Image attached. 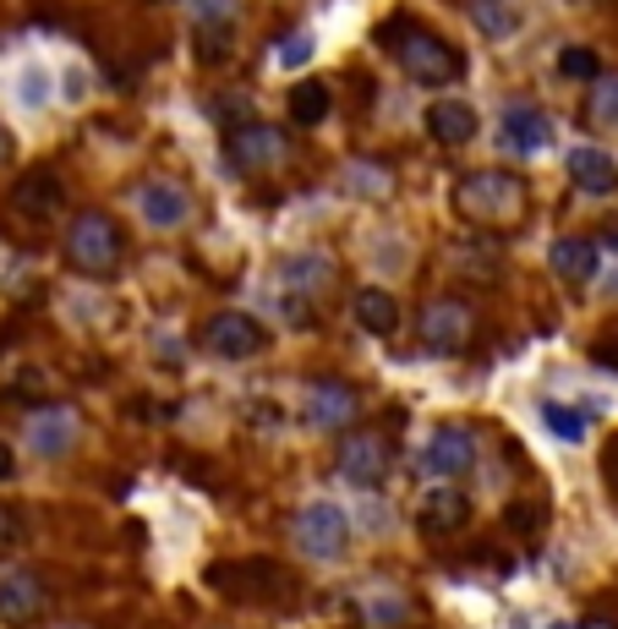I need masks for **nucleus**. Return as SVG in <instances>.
Masks as SVG:
<instances>
[{"label": "nucleus", "mask_w": 618, "mask_h": 629, "mask_svg": "<svg viewBox=\"0 0 618 629\" xmlns=\"http://www.w3.org/2000/svg\"><path fill=\"white\" fill-rule=\"evenodd\" d=\"M11 154H17V142H11V131L0 126V165H11Z\"/></svg>", "instance_id": "nucleus-36"}, {"label": "nucleus", "mask_w": 618, "mask_h": 629, "mask_svg": "<svg viewBox=\"0 0 618 629\" xmlns=\"http://www.w3.org/2000/svg\"><path fill=\"white\" fill-rule=\"evenodd\" d=\"M17 476V454H11V443H0V482H11Z\"/></svg>", "instance_id": "nucleus-34"}, {"label": "nucleus", "mask_w": 618, "mask_h": 629, "mask_svg": "<svg viewBox=\"0 0 618 629\" xmlns=\"http://www.w3.org/2000/svg\"><path fill=\"white\" fill-rule=\"evenodd\" d=\"M580 629H614V625H608V619H586Z\"/></svg>", "instance_id": "nucleus-37"}, {"label": "nucleus", "mask_w": 618, "mask_h": 629, "mask_svg": "<svg viewBox=\"0 0 618 629\" xmlns=\"http://www.w3.org/2000/svg\"><path fill=\"white\" fill-rule=\"evenodd\" d=\"M225 154L236 159V170H279L291 159V137L274 121H236L225 131Z\"/></svg>", "instance_id": "nucleus-5"}, {"label": "nucleus", "mask_w": 618, "mask_h": 629, "mask_svg": "<svg viewBox=\"0 0 618 629\" xmlns=\"http://www.w3.org/2000/svg\"><path fill=\"white\" fill-rule=\"evenodd\" d=\"M569 181L580 191H591V197H614L618 191L614 154H602V148H575V154H569Z\"/></svg>", "instance_id": "nucleus-18"}, {"label": "nucleus", "mask_w": 618, "mask_h": 629, "mask_svg": "<svg viewBox=\"0 0 618 629\" xmlns=\"http://www.w3.org/2000/svg\"><path fill=\"white\" fill-rule=\"evenodd\" d=\"M192 11H197V22H230L236 0H192Z\"/></svg>", "instance_id": "nucleus-29"}, {"label": "nucleus", "mask_w": 618, "mask_h": 629, "mask_svg": "<svg viewBox=\"0 0 618 629\" xmlns=\"http://www.w3.org/2000/svg\"><path fill=\"white\" fill-rule=\"evenodd\" d=\"M351 187L356 191H383L389 187V176H377V170H367V165H356V170H351Z\"/></svg>", "instance_id": "nucleus-32"}, {"label": "nucleus", "mask_w": 618, "mask_h": 629, "mask_svg": "<svg viewBox=\"0 0 618 629\" xmlns=\"http://www.w3.org/2000/svg\"><path fill=\"white\" fill-rule=\"evenodd\" d=\"M208 586L236 597V602H263L268 591H285V574L263 559H247V564H214L208 569Z\"/></svg>", "instance_id": "nucleus-10"}, {"label": "nucleus", "mask_w": 618, "mask_h": 629, "mask_svg": "<svg viewBox=\"0 0 618 629\" xmlns=\"http://www.w3.org/2000/svg\"><path fill=\"white\" fill-rule=\"evenodd\" d=\"M334 257L328 252H296V257H285V268H279V279L296 291V296H317L323 285H334Z\"/></svg>", "instance_id": "nucleus-19"}, {"label": "nucleus", "mask_w": 618, "mask_h": 629, "mask_svg": "<svg viewBox=\"0 0 618 629\" xmlns=\"http://www.w3.org/2000/svg\"><path fill=\"white\" fill-rule=\"evenodd\" d=\"M131 203H137V214H143L148 230H182L186 219H192V191L182 181H165V176L143 181Z\"/></svg>", "instance_id": "nucleus-8"}, {"label": "nucleus", "mask_w": 618, "mask_h": 629, "mask_svg": "<svg viewBox=\"0 0 618 629\" xmlns=\"http://www.w3.org/2000/svg\"><path fill=\"white\" fill-rule=\"evenodd\" d=\"M526 203H531V191H526V181H520L514 170H471V176H460V187H454V208H460L471 225H482V230H509V225H520Z\"/></svg>", "instance_id": "nucleus-2"}, {"label": "nucleus", "mask_w": 618, "mask_h": 629, "mask_svg": "<svg viewBox=\"0 0 618 629\" xmlns=\"http://www.w3.org/2000/svg\"><path fill=\"white\" fill-rule=\"evenodd\" d=\"M66 263H71L77 274H88V279H110V274L126 263L121 225H116L105 208L77 214V219H71V230H66Z\"/></svg>", "instance_id": "nucleus-3"}, {"label": "nucleus", "mask_w": 618, "mask_h": 629, "mask_svg": "<svg viewBox=\"0 0 618 629\" xmlns=\"http://www.w3.org/2000/svg\"><path fill=\"white\" fill-rule=\"evenodd\" d=\"M558 77H569V82H597V77H602L597 50H586V45H563V50H558Z\"/></svg>", "instance_id": "nucleus-24"}, {"label": "nucleus", "mask_w": 618, "mask_h": 629, "mask_svg": "<svg viewBox=\"0 0 618 629\" xmlns=\"http://www.w3.org/2000/svg\"><path fill=\"white\" fill-rule=\"evenodd\" d=\"M345 542H351V520L340 503H307L296 514V548L317 559V564H340L345 559Z\"/></svg>", "instance_id": "nucleus-4"}, {"label": "nucleus", "mask_w": 618, "mask_h": 629, "mask_svg": "<svg viewBox=\"0 0 618 629\" xmlns=\"http://www.w3.org/2000/svg\"><path fill=\"white\" fill-rule=\"evenodd\" d=\"M312 61V39H285L279 45V66H307Z\"/></svg>", "instance_id": "nucleus-30"}, {"label": "nucleus", "mask_w": 618, "mask_h": 629, "mask_svg": "<svg viewBox=\"0 0 618 629\" xmlns=\"http://www.w3.org/2000/svg\"><path fill=\"white\" fill-rule=\"evenodd\" d=\"M498 137H503L509 154H526L531 159V154H542L553 142V121L542 110H531V105H509L503 121H498Z\"/></svg>", "instance_id": "nucleus-14"}, {"label": "nucleus", "mask_w": 618, "mask_h": 629, "mask_svg": "<svg viewBox=\"0 0 618 629\" xmlns=\"http://www.w3.org/2000/svg\"><path fill=\"white\" fill-rule=\"evenodd\" d=\"M203 345L225 362H252L263 345H268V328L252 313H214L203 323Z\"/></svg>", "instance_id": "nucleus-7"}, {"label": "nucleus", "mask_w": 618, "mask_h": 629, "mask_svg": "<svg viewBox=\"0 0 618 629\" xmlns=\"http://www.w3.org/2000/svg\"><path fill=\"white\" fill-rule=\"evenodd\" d=\"M77 411L71 405H50V411H39L33 416V427H28V443H33V454L39 460H61L66 449L77 443Z\"/></svg>", "instance_id": "nucleus-16"}, {"label": "nucleus", "mask_w": 618, "mask_h": 629, "mask_svg": "<svg viewBox=\"0 0 618 629\" xmlns=\"http://www.w3.org/2000/svg\"><path fill=\"white\" fill-rule=\"evenodd\" d=\"M367 619L372 625H394V619H405V602L394 608V597H377V602L367 608Z\"/></svg>", "instance_id": "nucleus-31"}, {"label": "nucleus", "mask_w": 618, "mask_h": 629, "mask_svg": "<svg viewBox=\"0 0 618 629\" xmlns=\"http://www.w3.org/2000/svg\"><path fill=\"white\" fill-rule=\"evenodd\" d=\"M471 17H477V28H488V39H509L514 33L509 0H471Z\"/></svg>", "instance_id": "nucleus-25"}, {"label": "nucleus", "mask_w": 618, "mask_h": 629, "mask_svg": "<svg viewBox=\"0 0 618 629\" xmlns=\"http://www.w3.org/2000/svg\"><path fill=\"white\" fill-rule=\"evenodd\" d=\"M428 137L443 142V148L471 142L477 137V110L465 99H438V105H428Z\"/></svg>", "instance_id": "nucleus-17"}, {"label": "nucleus", "mask_w": 618, "mask_h": 629, "mask_svg": "<svg viewBox=\"0 0 618 629\" xmlns=\"http://www.w3.org/2000/svg\"><path fill=\"white\" fill-rule=\"evenodd\" d=\"M328 110H334V94H328V82H317V77L296 82V88L285 94V116L296 126H323Z\"/></svg>", "instance_id": "nucleus-22"}, {"label": "nucleus", "mask_w": 618, "mask_h": 629, "mask_svg": "<svg viewBox=\"0 0 618 629\" xmlns=\"http://www.w3.org/2000/svg\"><path fill=\"white\" fill-rule=\"evenodd\" d=\"M597 362H602V367H618V345H614V340H602V345H597Z\"/></svg>", "instance_id": "nucleus-35"}, {"label": "nucleus", "mask_w": 618, "mask_h": 629, "mask_svg": "<svg viewBox=\"0 0 618 629\" xmlns=\"http://www.w3.org/2000/svg\"><path fill=\"white\" fill-rule=\"evenodd\" d=\"M422 345L433 351V356H460L465 351V340H471V328H477V317L471 307L460 302V296H433L428 307H422Z\"/></svg>", "instance_id": "nucleus-6"}, {"label": "nucleus", "mask_w": 618, "mask_h": 629, "mask_svg": "<svg viewBox=\"0 0 618 629\" xmlns=\"http://www.w3.org/2000/svg\"><path fill=\"white\" fill-rule=\"evenodd\" d=\"M61 203H66V187H61V176H56L50 165L17 176V187H11V208H17L22 219H56Z\"/></svg>", "instance_id": "nucleus-12"}, {"label": "nucleus", "mask_w": 618, "mask_h": 629, "mask_svg": "<svg viewBox=\"0 0 618 629\" xmlns=\"http://www.w3.org/2000/svg\"><path fill=\"white\" fill-rule=\"evenodd\" d=\"M471 465H477V439H471V427L449 422V427H438L433 439H428L422 471H433V476H465Z\"/></svg>", "instance_id": "nucleus-11"}, {"label": "nucleus", "mask_w": 618, "mask_h": 629, "mask_svg": "<svg viewBox=\"0 0 618 629\" xmlns=\"http://www.w3.org/2000/svg\"><path fill=\"white\" fill-rule=\"evenodd\" d=\"M465 514H471L465 493H454V488H433V493L422 499V531H428V537H449V531L465 525Z\"/></svg>", "instance_id": "nucleus-21"}, {"label": "nucleus", "mask_w": 618, "mask_h": 629, "mask_svg": "<svg viewBox=\"0 0 618 629\" xmlns=\"http://www.w3.org/2000/svg\"><path fill=\"white\" fill-rule=\"evenodd\" d=\"M39 608H45V580L33 569H6L0 574V619L11 629H22L39 619Z\"/></svg>", "instance_id": "nucleus-13"}, {"label": "nucleus", "mask_w": 618, "mask_h": 629, "mask_svg": "<svg viewBox=\"0 0 618 629\" xmlns=\"http://www.w3.org/2000/svg\"><path fill=\"white\" fill-rule=\"evenodd\" d=\"M591 116L602 126H618V77H597V99H591Z\"/></svg>", "instance_id": "nucleus-28"}, {"label": "nucleus", "mask_w": 618, "mask_h": 629, "mask_svg": "<svg viewBox=\"0 0 618 629\" xmlns=\"http://www.w3.org/2000/svg\"><path fill=\"white\" fill-rule=\"evenodd\" d=\"M553 629H569V625H553Z\"/></svg>", "instance_id": "nucleus-40"}, {"label": "nucleus", "mask_w": 618, "mask_h": 629, "mask_svg": "<svg viewBox=\"0 0 618 629\" xmlns=\"http://www.w3.org/2000/svg\"><path fill=\"white\" fill-rule=\"evenodd\" d=\"M56 629H94V625H56Z\"/></svg>", "instance_id": "nucleus-39"}, {"label": "nucleus", "mask_w": 618, "mask_h": 629, "mask_svg": "<svg viewBox=\"0 0 618 629\" xmlns=\"http://www.w3.org/2000/svg\"><path fill=\"white\" fill-rule=\"evenodd\" d=\"M351 317H356L367 334H394V328H400V302H394L383 285H362V291L351 296Z\"/></svg>", "instance_id": "nucleus-20"}, {"label": "nucleus", "mask_w": 618, "mask_h": 629, "mask_svg": "<svg viewBox=\"0 0 618 629\" xmlns=\"http://www.w3.org/2000/svg\"><path fill=\"white\" fill-rule=\"evenodd\" d=\"M351 416H356V394H351L345 383H334V377H317L307 394V427L334 433V427H345Z\"/></svg>", "instance_id": "nucleus-15"}, {"label": "nucleus", "mask_w": 618, "mask_h": 629, "mask_svg": "<svg viewBox=\"0 0 618 629\" xmlns=\"http://www.w3.org/2000/svg\"><path fill=\"white\" fill-rule=\"evenodd\" d=\"M389 471H394V454H389V443L377 433H351L340 443V476L351 488H377Z\"/></svg>", "instance_id": "nucleus-9"}, {"label": "nucleus", "mask_w": 618, "mask_h": 629, "mask_svg": "<svg viewBox=\"0 0 618 629\" xmlns=\"http://www.w3.org/2000/svg\"><path fill=\"white\" fill-rule=\"evenodd\" d=\"M377 45L405 66V77L422 82V88H449V82L465 77V56L454 45H443L438 33H428L422 22H411V17H389L377 28Z\"/></svg>", "instance_id": "nucleus-1"}, {"label": "nucleus", "mask_w": 618, "mask_h": 629, "mask_svg": "<svg viewBox=\"0 0 618 629\" xmlns=\"http://www.w3.org/2000/svg\"><path fill=\"white\" fill-rule=\"evenodd\" d=\"M542 422H548V433L553 439H563V443H580L586 439V411H569V405H542Z\"/></svg>", "instance_id": "nucleus-26"}, {"label": "nucleus", "mask_w": 618, "mask_h": 629, "mask_svg": "<svg viewBox=\"0 0 618 629\" xmlns=\"http://www.w3.org/2000/svg\"><path fill=\"white\" fill-rule=\"evenodd\" d=\"M509 525H514V531H537V525H542V514H537L531 503H514V509H509Z\"/></svg>", "instance_id": "nucleus-33"}, {"label": "nucleus", "mask_w": 618, "mask_h": 629, "mask_svg": "<svg viewBox=\"0 0 618 629\" xmlns=\"http://www.w3.org/2000/svg\"><path fill=\"white\" fill-rule=\"evenodd\" d=\"M6 537H11V520H6V514H0V542H6Z\"/></svg>", "instance_id": "nucleus-38"}, {"label": "nucleus", "mask_w": 618, "mask_h": 629, "mask_svg": "<svg viewBox=\"0 0 618 629\" xmlns=\"http://www.w3.org/2000/svg\"><path fill=\"white\" fill-rule=\"evenodd\" d=\"M553 274L569 279V285H586V279L597 274V247H591V242H575V236L553 242Z\"/></svg>", "instance_id": "nucleus-23"}, {"label": "nucleus", "mask_w": 618, "mask_h": 629, "mask_svg": "<svg viewBox=\"0 0 618 629\" xmlns=\"http://www.w3.org/2000/svg\"><path fill=\"white\" fill-rule=\"evenodd\" d=\"M230 22H197V56L203 61H225L230 56Z\"/></svg>", "instance_id": "nucleus-27"}]
</instances>
